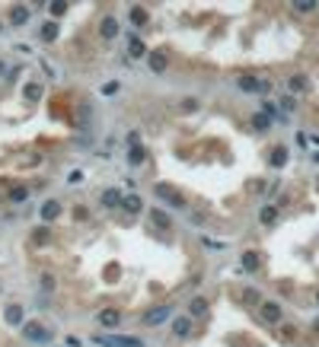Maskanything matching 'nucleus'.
<instances>
[{
  "label": "nucleus",
  "instance_id": "1",
  "mask_svg": "<svg viewBox=\"0 0 319 347\" xmlns=\"http://www.w3.org/2000/svg\"><path fill=\"white\" fill-rule=\"evenodd\" d=\"M23 335H26V341H32V344H48L51 341L48 328H42L38 322H26L23 325Z\"/></svg>",
  "mask_w": 319,
  "mask_h": 347
},
{
  "label": "nucleus",
  "instance_id": "2",
  "mask_svg": "<svg viewBox=\"0 0 319 347\" xmlns=\"http://www.w3.org/2000/svg\"><path fill=\"white\" fill-rule=\"evenodd\" d=\"M157 194H160V198L169 204V207H176V210H185V207H188V204H185V198H182L179 191H173L169 185H157Z\"/></svg>",
  "mask_w": 319,
  "mask_h": 347
},
{
  "label": "nucleus",
  "instance_id": "3",
  "mask_svg": "<svg viewBox=\"0 0 319 347\" xmlns=\"http://www.w3.org/2000/svg\"><path fill=\"white\" fill-rule=\"evenodd\" d=\"M93 341L103 347H141L138 338H106V335H93Z\"/></svg>",
  "mask_w": 319,
  "mask_h": 347
},
{
  "label": "nucleus",
  "instance_id": "4",
  "mask_svg": "<svg viewBox=\"0 0 319 347\" xmlns=\"http://www.w3.org/2000/svg\"><path fill=\"white\" fill-rule=\"evenodd\" d=\"M236 83H240V90H246V93H268L271 90L268 80H259V77H240Z\"/></svg>",
  "mask_w": 319,
  "mask_h": 347
},
{
  "label": "nucleus",
  "instance_id": "5",
  "mask_svg": "<svg viewBox=\"0 0 319 347\" xmlns=\"http://www.w3.org/2000/svg\"><path fill=\"white\" fill-rule=\"evenodd\" d=\"M259 309H262V318H265L268 325H278V322L284 318V309H281L278 303H262Z\"/></svg>",
  "mask_w": 319,
  "mask_h": 347
},
{
  "label": "nucleus",
  "instance_id": "6",
  "mask_svg": "<svg viewBox=\"0 0 319 347\" xmlns=\"http://www.w3.org/2000/svg\"><path fill=\"white\" fill-rule=\"evenodd\" d=\"M169 315H173V306H157V309H150V312L144 315V322H147V325H163Z\"/></svg>",
  "mask_w": 319,
  "mask_h": 347
},
{
  "label": "nucleus",
  "instance_id": "7",
  "mask_svg": "<svg viewBox=\"0 0 319 347\" xmlns=\"http://www.w3.org/2000/svg\"><path fill=\"white\" fill-rule=\"evenodd\" d=\"M118 322H121V309H103L99 312V325L103 328H115Z\"/></svg>",
  "mask_w": 319,
  "mask_h": 347
},
{
  "label": "nucleus",
  "instance_id": "8",
  "mask_svg": "<svg viewBox=\"0 0 319 347\" xmlns=\"http://www.w3.org/2000/svg\"><path fill=\"white\" fill-rule=\"evenodd\" d=\"M121 201H125V198H121L118 188H106L103 198H99V204H103V207H121Z\"/></svg>",
  "mask_w": 319,
  "mask_h": 347
},
{
  "label": "nucleus",
  "instance_id": "9",
  "mask_svg": "<svg viewBox=\"0 0 319 347\" xmlns=\"http://www.w3.org/2000/svg\"><path fill=\"white\" fill-rule=\"evenodd\" d=\"M147 64H150L153 73H163L169 61H166V54H163V51H153V54H147Z\"/></svg>",
  "mask_w": 319,
  "mask_h": 347
},
{
  "label": "nucleus",
  "instance_id": "10",
  "mask_svg": "<svg viewBox=\"0 0 319 347\" xmlns=\"http://www.w3.org/2000/svg\"><path fill=\"white\" fill-rule=\"evenodd\" d=\"M173 335H179V338H188L192 335V318H173Z\"/></svg>",
  "mask_w": 319,
  "mask_h": 347
},
{
  "label": "nucleus",
  "instance_id": "11",
  "mask_svg": "<svg viewBox=\"0 0 319 347\" xmlns=\"http://www.w3.org/2000/svg\"><path fill=\"white\" fill-rule=\"evenodd\" d=\"M150 220L157 223L160 229H169V226H173V220H169V214H166V210H160V207H150Z\"/></svg>",
  "mask_w": 319,
  "mask_h": 347
},
{
  "label": "nucleus",
  "instance_id": "12",
  "mask_svg": "<svg viewBox=\"0 0 319 347\" xmlns=\"http://www.w3.org/2000/svg\"><path fill=\"white\" fill-rule=\"evenodd\" d=\"M128 51H131V58H147V48L138 35H128Z\"/></svg>",
  "mask_w": 319,
  "mask_h": 347
},
{
  "label": "nucleus",
  "instance_id": "13",
  "mask_svg": "<svg viewBox=\"0 0 319 347\" xmlns=\"http://www.w3.org/2000/svg\"><path fill=\"white\" fill-rule=\"evenodd\" d=\"M99 32H103V38H115V35H118V19H115V16H106V19H103V29H99Z\"/></svg>",
  "mask_w": 319,
  "mask_h": 347
},
{
  "label": "nucleus",
  "instance_id": "14",
  "mask_svg": "<svg viewBox=\"0 0 319 347\" xmlns=\"http://www.w3.org/2000/svg\"><path fill=\"white\" fill-rule=\"evenodd\" d=\"M259 220L265 223V226H271V223L278 220V207H275V204H265V207L259 210Z\"/></svg>",
  "mask_w": 319,
  "mask_h": 347
},
{
  "label": "nucleus",
  "instance_id": "15",
  "mask_svg": "<svg viewBox=\"0 0 319 347\" xmlns=\"http://www.w3.org/2000/svg\"><path fill=\"white\" fill-rule=\"evenodd\" d=\"M144 159H147V153H144V147H141V144H134L131 150H128V162H131V166H141Z\"/></svg>",
  "mask_w": 319,
  "mask_h": 347
},
{
  "label": "nucleus",
  "instance_id": "16",
  "mask_svg": "<svg viewBox=\"0 0 319 347\" xmlns=\"http://www.w3.org/2000/svg\"><path fill=\"white\" fill-rule=\"evenodd\" d=\"M287 90L290 93H303L307 90V77H303V73H294V77L287 80Z\"/></svg>",
  "mask_w": 319,
  "mask_h": 347
},
{
  "label": "nucleus",
  "instance_id": "17",
  "mask_svg": "<svg viewBox=\"0 0 319 347\" xmlns=\"http://www.w3.org/2000/svg\"><path fill=\"white\" fill-rule=\"evenodd\" d=\"M188 312H192V315H205V312H208V299L205 296H195L192 306H188Z\"/></svg>",
  "mask_w": 319,
  "mask_h": 347
},
{
  "label": "nucleus",
  "instance_id": "18",
  "mask_svg": "<svg viewBox=\"0 0 319 347\" xmlns=\"http://www.w3.org/2000/svg\"><path fill=\"white\" fill-rule=\"evenodd\" d=\"M121 207H125V210H128V214H138V210H141V207H144V204H141V198H138V194H128V198H125V201H121Z\"/></svg>",
  "mask_w": 319,
  "mask_h": 347
},
{
  "label": "nucleus",
  "instance_id": "19",
  "mask_svg": "<svg viewBox=\"0 0 319 347\" xmlns=\"http://www.w3.org/2000/svg\"><path fill=\"white\" fill-rule=\"evenodd\" d=\"M58 214H61V204H58V201H48V204L42 207V220H54Z\"/></svg>",
  "mask_w": 319,
  "mask_h": 347
},
{
  "label": "nucleus",
  "instance_id": "20",
  "mask_svg": "<svg viewBox=\"0 0 319 347\" xmlns=\"http://www.w3.org/2000/svg\"><path fill=\"white\" fill-rule=\"evenodd\" d=\"M6 325H23V309H19V306H10V309H6Z\"/></svg>",
  "mask_w": 319,
  "mask_h": 347
},
{
  "label": "nucleus",
  "instance_id": "21",
  "mask_svg": "<svg viewBox=\"0 0 319 347\" xmlns=\"http://www.w3.org/2000/svg\"><path fill=\"white\" fill-rule=\"evenodd\" d=\"M42 38L45 42H54V38H58V23H45L42 26Z\"/></svg>",
  "mask_w": 319,
  "mask_h": 347
},
{
  "label": "nucleus",
  "instance_id": "22",
  "mask_svg": "<svg viewBox=\"0 0 319 347\" xmlns=\"http://www.w3.org/2000/svg\"><path fill=\"white\" fill-rule=\"evenodd\" d=\"M243 268L255 271V268H259V255H255V252H246V255H243Z\"/></svg>",
  "mask_w": 319,
  "mask_h": 347
},
{
  "label": "nucleus",
  "instance_id": "23",
  "mask_svg": "<svg viewBox=\"0 0 319 347\" xmlns=\"http://www.w3.org/2000/svg\"><path fill=\"white\" fill-rule=\"evenodd\" d=\"M26 99H29V102H38V99H42V86H38V83H29V86H26Z\"/></svg>",
  "mask_w": 319,
  "mask_h": 347
},
{
  "label": "nucleus",
  "instance_id": "24",
  "mask_svg": "<svg viewBox=\"0 0 319 347\" xmlns=\"http://www.w3.org/2000/svg\"><path fill=\"white\" fill-rule=\"evenodd\" d=\"M252 127H255V131H268L271 118H265V115H252Z\"/></svg>",
  "mask_w": 319,
  "mask_h": 347
},
{
  "label": "nucleus",
  "instance_id": "25",
  "mask_svg": "<svg viewBox=\"0 0 319 347\" xmlns=\"http://www.w3.org/2000/svg\"><path fill=\"white\" fill-rule=\"evenodd\" d=\"M294 10L297 13H313L316 3H313V0H294Z\"/></svg>",
  "mask_w": 319,
  "mask_h": 347
},
{
  "label": "nucleus",
  "instance_id": "26",
  "mask_svg": "<svg viewBox=\"0 0 319 347\" xmlns=\"http://www.w3.org/2000/svg\"><path fill=\"white\" fill-rule=\"evenodd\" d=\"M131 23L134 26H147V13L141 10V6H134V10H131Z\"/></svg>",
  "mask_w": 319,
  "mask_h": 347
},
{
  "label": "nucleus",
  "instance_id": "27",
  "mask_svg": "<svg viewBox=\"0 0 319 347\" xmlns=\"http://www.w3.org/2000/svg\"><path fill=\"white\" fill-rule=\"evenodd\" d=\"M284 159H287V150H284V147H278L275 153H271V166H284Z\"/></svg>",
  "mask_w": 319,
  "mask_h": 347
},
{
  "label": "nucleus",
  "instance_id": "28",
  "mask_svg": "<svg viewBox=\"0 0 319 347\" xmlns=\"http://www.w3.org/2000/svg\"><path fill=\"white\" fill-rule=\"evenodd\" d=\"M26 198H29V191H26V188H13V191H10V201H26Z\"/></svg>",
  "mask_w": 319,
  "mask_h": 347
},
{
  "label": "nucleus",
  "instance_id": "29",
  "mask_svg": "<svg viewBox=\"0 0 319 347\" xmlns=\"http://www.w3.org/2000/svg\"><path fill=\"white\" fill-rule=\"evenodd\" d=\"M26 19H29V10H13V23L16 26H23Z\"/></svg>",
  "mask_w": 319,
  "mask_h": 347
},
{
  "label": "nucleus",
  "instance_id": "30",
  "mask_svg": "<svg viewBox=\"0 0 319 347\" xmlns=\"http://www.w3.org/2000/svg\"><path fill=\"white\" fill-rule=\"evenodd\" d=\"M281 108H284V115H290V112H294V99H290V96H281Z\"/></svg>",
  "mask_w": 319,
  "mask_h": 347
},
{
  "label": "nucleus",
  "instance_id": "31",
  "mask_svg": "<svg viewBox=\"0 0 319 347\" xmlns=\"http://www.w3.org/2000/svg\"><path fill=\"white\" fill-rule=\"evenodd\" d=\"M51 13H54V16H64V13H67V3H61V0H54V3H51Z\"/></svg>",
  "mask_w": 319,
  "mask_h": 347
},
{
  "label": "nucleus",
  "instance_id": "32",
  "mask_svg": "<svg viewBox=\"0 0 319 347\" xmlns=\"http://www.w3.org/2000/svg\"><path fill=\"white\" fill-rule=\"evenodd\" d=\"M182 108H185V112H195V108H198V102H195V99H185V102H182Z\"/></svg>",
  "mask_w": 319,
  "mask_h": 347
},
{
  "label": "nucleus",
  "instance_id": "33",
  "mask_svg": "<svg viewBox=\"0 0 319 347\" xmlns=\"http://www.w3.org/2000/svg\"><path fill=\"white\" fill-rule=\"evenodd\" d=\"M115 90H118V83H106V86H103V93H106V96H112Z\"/></svg>",
  "mask_w": 319,
  "mask_h": 347
},
{
  "label": "nucleus",
  "instance_id": "34",
  "mask_svg": "<svg viewBox=\"0 0 319 347\" xmlns=\"http://www.w3.org/2000/svg\"><path fill=\"white\" fill-rule=\"evenodd\" d=\"M42 287L45 290H54V277H42Z\"/></svg>",
  "mask_w": 319,
  "mask_h": 347
},
{
  "label": "nucleus",
  "instance_id": "35",
  "mask_svg": "<svg viewBox=\"0 0 319 347\" xmlns=\"http://www.w3.org/2000/svg\"><path fill=\"white\" fill-rule=\"evenodd\" d=\"M313 328H316V331H319V318H316V322H313Z\"/></svg>",
  "mask_w": 319,
  "mask_h": 347
},
{
  "label": "nucleus",
  "instance_id": "36",
  "mask_svg": "<svg viewBox=\"0 0 319 347\" xmlns=\"http://www.w3.org/2000/svg\"><path fill=\"white\" fill-rule=\"evenodd\" d=\"M316 303H319V290H316Z\"/></svg>",
  "mask_w": 319,
  "mask_h": 347
},
{
  "label": "nucleus",
  "instance_id": "37",
  "mask_svg": "<svg viewBox=\"0 0 319 347\" xmlns=\"http://www.w3.org/2000/svg\"><path fill=\"white\" fill-rule=\"evenodd\" d=\"M0 73H3V64H0Z\"/></svg>",
  "mask_w": 319,
  "mask_h": 347
},
{
  "label": "nucleus",
  "instance_id": "38",
  "mask_svg": "<svg viewBox=\"0 0 319 347\" xmlns=\"http://www.w3.org/2000/svg\"><path fill=\"white\" fill-rule=\"evenodd\" d=\"M0 32H3V26H0Z\"/></svg>",
  "mask_w": 319,
  "mask_h": 347
}]
</instances>
